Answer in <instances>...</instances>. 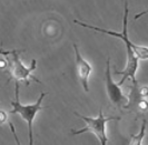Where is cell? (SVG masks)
<instances>
[{"mask_svg": "<svg viewBox=\"0 0 148 145\" xmlns=\"http://www.w3.org/2000/svg\"><path fill=\"white\" fill-rule=\"evenodd\" d=\"M22 50H17V49H14V50H6L5 48H2V46L0 47V56H9V55H12V54H16V52H21Z\"/></svg>", "mask_w": 148, "mask_h": 145, "instance_id": "ba28073f", "label": "cell"}, {"mask_svg": "<svg viewBox=\"0 0 148 145\" xmlns=\"http://www.w3.org/2000/svg\"><path fill=\"white\" fill-rule=\"evenodd\" d=\"M0 68H8V63L6 60H0Z\"/></svg>", "mask_w": 148, "mask_h": 145, "instance_id": "4fadbf2b", "label": "cell"}, {"mask_svg": "<svg viewBox=\"0 0 148 145\" xmlns=\"http://www.w3.org/2000/svg\"><path fill=\"white\" fill-rule=\"evenodd\" d=\"M9 126H10V130H11V133H12V135H14V138H15V142L17 143V145H21L20 141H19V138H18V136H17V133H16V130H15L14 124L9 122Z\"/></svg>", "mask_w": 148, "mask_h": 145, "instance_id": "30bf717a", "label": "cell"}, {"mask_svg": "<svg viewBox=\"0 0 148 145\" xmlns=\"http://www.w3.org/2000/svg\"><path fill=\"white\" fill-rule=\"evenodd\" d=\"M145 133H146V119L143 121V125H141L139 133L137 135H132V141H130L129 145H141L144 136H145Z\"/></svg>", "mask_w": 148, "mask_h": 145, "instance_id": "52a82bcc", "label": "cell"}, {"mask_svg": "<svg viewBox=\"0 0 148 145\" xmlns=\"http://www.w3.org/2000/svg\"><path fill=\"white\" fill-rule=\"evenodd\" d=\"M15 95L16 99L11 102L12 109L10 110L11 114H19L22 117V119L28 124V136H29V145H34V127L32 124L35 121V117L37 115L38 112L41 109L48 108V107H42L41 103L44 101V97L47 95V93H41L40 96L38 97L36 103L29 104V105H22L19 101V83L16 81L15 85Z\"/></svg>", "mask_w": 148, "mask_h": 145, "instance_id": "7a4b0ae2", "label": "cell"}, {"mask_svg": "<svg viewBox=\"0 0 148 145\" xmlns=\"http://www.w3.org/2000/svg\"><path fill=\"white\" fill-rule=\"evenodd\" d=\"M105 85H106V92L109 97V101L111 104L119 108H125L129 102V98L124 94L121 88L118 84H116L112 77H111L110 72V58H107L106 63V72H105Z\"/></svg>", "mask_w": 148, "mask_h": 145, "instance_id": "5b68a950", "label": "cell"}, {"mask_svg": "<svg viewBox=\"0 0 148 145\" xmlns=\"http://www.w3.org/2000/svg\"><path fill=\"white\" fill-rule=\"evenodd\" d=\"M148 14V9L147 10H145V11H141V12H139V14H137L136 16H135V18H134V19H135V20H137L138 18H140L141 16H144V14Z\"/></svg>", "mask_w": 148, "mask_h": 145, "instance_id": "7c38bea8", "label": "cell"}, {"mask_svg": "<svg viewBox=\"0 0 148 145\" xmlns=\"http://www.w3.org/2000/svg\"><path fill=\"white\" fill-rule=\"evenodd\" d=\"M7 113L6 112H3V110H0V125L3 123H6L7 122Z\"/></svg>", "mask_w": 148, "mask_h": 145, "instance_id": "8fae6325", "label": "cell"}, {"mask_svg": "<svg viewBox=\"0 0 148 145\" xmlns=\"http://www.w3.org/2000/svg\"><path fill=\"white\" fill-rule=\"evenodd\" d=\"M19 52L12 54L10 57H7L8 60V68L7 70L10 75V79H15L16 81H23L27 86H29L30 80L29 78H32L34 80H36L37 83L40 84V80L37 79L34 75L32 72L37 68V60L32 59L31 60V65L29 67H27L26 65H23L20 58H19Z\"/></svg>", "mask_w": 148, "mask_h": 145, "instance_id": "277c9868", "label": "cell"}, {"mask_svg": "<svg viewBox=\"0 0 148 145\" xmlns=\"http://www.w3.org/2000/svg\"><path fill=\"white\" fill-rule=\"evenodd\" d=\"M74 49H75V55H76V67H77V74L78 77L82 81V85L84 87L85 92H89V86H88V78L90 74L92 72V67L88 63V60H86L82 57L79 52V49L77 47V45L74 44Z\"/></svg>", "mask_w": 148, "mask_h": 145, "instance_id": "8992f818", "label": "cell"}, {"mask_svg": "<svg viewBox=\"0 0 148 145\" xmlns=\"http://www.w3.org/2000/svg\"><path fill=\"white\" fill-rule=\"evenodd\" d=\"M128 14H129V10H128V0H125L124 21H123V30H121V32H116V31L108 30V29H103V28H99V27H95V26L85 23V22L79 21V20H74L75 23H77V25H79V26H82V27L92 29V30L98 31V32H103V34H106V35H109V36H114V37H116V38H119V39L123 40V43L125 44V47H126V50H127L126 67H125V69H124L123 72H117V70H115L116 74L123 75V78L119 80V83H118L119 86H121L127 78H130L133 84H138V83H137V79H136V74H137V70H138V60H139V59L137 58L135 51H134V46H135V44H134L133 41L129 39V37H128Z\"/></svg>", "mask_w": 148, "mask_h": 145, "instance_id": "6da1fadb", "label": "cell"}, {"mask_svg": "<svg viewBox=\"0 0 148 145\" xmlns=\"http://www.w3.org/2000/svg\"><path fill=\"white\" fill-rule=\"evenodd\" d=\"M75 115L78 116L79 118L84 119L86 122V126L82 127V130H70L71 135H78V134H84V133H92L97 136L99 139L100 145H107L108 137H107V133H106V125L109 121H119V117H107L103 114V108L99 109V114L97 117H88V116L82 115L77 112H75Z\"/></svg>", "mask_w": 148, "mask_h": 145, "instance_id": "3957f363", "label": "cell"}, {"mask_svg": "<svg viewBox=\"0 0 148 145\" xmlns=\"http://www.w3.org/2000/svg\"><path fill=\"white\" fill-rule=\"evenodd\" d=\"M138 93L143 98H147L148 97V86H141L138 88Z\"/></svg>", "mask_w": 148, "mask_h": 145, "instance_id": "9c48e42d", "label": "cell"}]
</instances>
